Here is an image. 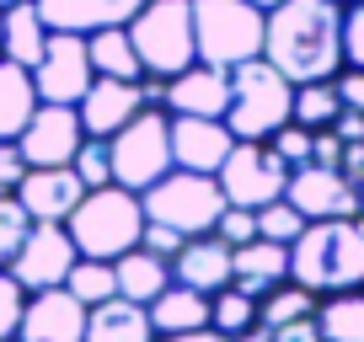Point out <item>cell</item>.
I'll return each mask as SVG.
<instances>
[{"label":"cell","instance_id":"1","mask_svg":"<svg viewBox=\"0 0 364 342\" xmlns=\"http://www.w3.org/2000/svg\"><path fill=\"white\" fill-rule=\"evenodd\" d=\"M262 59L295 86L332 80L343 70V0H279L268 11Z\"/></svg>","mask_w":364,"mask_h":342},{"label":"cell","instance_id":"2","mask_svg":"<svg viewBox=\"0 0 364 342\" xmlns=\"http://www.w3.org/2000/svg\"><path fill=\"white\" fill-rule=\"evenodd\" d=\"M289 278L321 299L364 289V219H311L289 246Z\"/></svg>","mask_w":364,"mask_h":342},{"label":"cell","instance_id":"3","mask_svg":"<svg viewBox=\"0 0 364 342\" xmlns=\"http://www.w3.org/2000/svg\"><path fill=\"white\" fill-rule=\"evenodd\" d=\"M65 230H70L80 257L118 263V257L134 251L139 236H145V204H139V193H129V187H118V182L91 187L75 204V214L65 219Z\"/></svg>","mask_w":364,"mask_h":342},{"label":"cell","instance_id":"4","mask_svg":"<svg viewBox=\"0 0 364 342\" xmlns=\"http://www.w3.org/2000/svg\"><path fill=\"white\" fill-rule=\"evenodd\" d=\"M295 113V80H284L268 59H247L230 70V107L225 128L236 139H273Z\"/></svg>","mask_w":364,"mask_h":342},{"label":"cell","instance_id":"5","mask_svg":"<svg viewBox=\"0 0 364 342\" xmlns=\"http://www.w3.org/2000/svg\"><path fill=\"white\" fill-rule=\"evenodd\" d=\"M268 11L252 0H193V43L198 59L215 70H236L262 54Z\"/></svg>","mask_w":364,"mask_h":342},{"label":"cell","instance_id":"6","mask_svg":"<svg viewBox=\"0 0 364 342\" xmlns=\"http://www.w3.org/2000/svg\"><path fill=\"white\" fill-rule=\"evenodd\" d=\"M129 38H134V54L145 65V75L171 80L198 59L193 43V0H145L129 22Z\"/></svg>","mask_w":364,"mask_h":342},{"label":"cell","instance_id":"7","mask_svg":"<svg viewBox=\"0 0 364 342\" xmlns=\"http://www.w3.org/2000/svg\"><path fill=\"white\" fill-rule=\"evenodd\" d=\"M139 204H145V219H161V225L182 230V236H209L220 225V214L230 209L220 177H209V171H177V166L161 182H150L139 193Z\"/></svg>","mask_w":364,"mask_h":342},{"label":"cell","instance_id":"8","mask_svg":"<svg viewBox=\"0 0 364 342\" xmlns=\"http://www.w3.org/2000/svg\"><path fill=\"white\" fill-rule=\"evenodd\" d=\"M107 155H113V182L129 193H145L150 182H161L171 171V113L145 107L139 118H129L107 139Z\"/></svg>","mask_w":364,"mask_h":342},{"label":"cell","instance_id":"9","mask_svg":"<svg viewBox=\"0 0 364 342\" xmlns=\"http://www.w3.org/2000/svg\"><path fill=\"white\" fill-rule=\"evenodd\" d=\"M225 187L230 209H262L273 198H284L289 187V160L268 145V139H236V150L225 155V166L215 171Z\"/></svg>","mask_w":364,"mask_h":342},{"label":"cell","instance_id":"10","mask_svg":"<svg viewBox=\"0 0 364 342\" xmlns=\"http://www.w3.org/2000/svg\"><path fill=\"white\" fill-rule=\"evenodd\" d=\"M91 54H86V33H54L43 48V59L33 65V86H38V102H59V107H75L80 96L91 92Z\"/></svg>","mask_w":364,"mask_h":342},{"label":"cell","instance_id":"11","mask_svg":"<svg viewBox=\"0 0 364 342\" xmlns=\"http://www.w3.org/2000/svg\"><path fill=\"white\" fill-rule=\"evenodd\" d=\"M284 198L306 219H353V214H359V187L348 182V171H343V166H316V160L295 166V171H289Z\"/></svg>","mask_w":364,"mask_h":342},{"label":"cell","instance_id":"12","mask_svg":"<svg viewBox=\"0 0 364 342\" xmlns=\"http://www.w3.org/2000/svg\"><path fill=\"white\" fill-rule=\"evenodd\" d=\"M75 241H70L65 225H33L22 241V251L11 257V273L16 284L27 289V294H38V289H59L70 278V267H75Z\"/></svg>","mask_w":364,"mask_h":342},{"label":"cell","instance_id":"13","mask_svg":"<svg viewBox=\"0 0 364 342\" xmlns=\"http://www.w3.org/2000/svg\"><path fill=\"white\" fill-rule=\"evenodd\" d=\"M80 139H86V128H80V113L75 107H59V102H38L33 123L16 134V150H22L27 166H70L80 150Z\"/></svg>","mask_w":364,"mask_h":342},{"label":"cell","instance_id":"14","mask_svg":"<svg viewBox=\"0 0 364 342\" xmlns=\"http://www.w3.org/2000/svg\"><path fill=\"white\" fill-rule=\"evenodd\" d=\"M145 107H150L145 80H107V75H97L91 92L75 102V113H80V128H86L91 139H113L118 128H124L129 118H139Z\"/></svg>","mask_w":364,"mask_h":342},{"label":"cell","instance_id":"15","mask_svg":"<svg viewBox=\"0 0 364 342\" xmlns=\"http://www.w3.org/2000/svg\"><path fill=\"white\" fill-rule=\"evenodd\" d=\"M16 342H86V305L65 284L38 289V294H27Z\"/></svg>","mask_w":364,"mask_h":342},{"label":"cell","instance_id":"16","mask_svg":"<svg viewBox=\"0 0 364 342\" xmlns=\"http://www.w3.org/2000/svg\"><path fill=\"white\" fill-rule=\"evenodd\" d=\"M16 198L33 214V225H65L75 204L86 198V182L75 177V166H27Z\"/></svg>","mask_w":364,"mask_h":342},{"label":"cell","instance_id":"17","mask_svg":"<svg viewBox=\"0 0 364 342\" xmlns=\"http://www.w3.org/2000/svg\"><path fill=\"white\" fill-rule=\"evenodd\" d=\"M161 107L177 113V118H225V107H230V70H215V65H204V59H193L182 75L166 80Z\"/></svg>","mask_w":364,"mask_h":342},{"label":"cell","instance_id":"18","mask_svg":"<svg viewBox=\"0 0 364 342\" xmlns=\"http://www.w3.org/2000/svg\"><path fill=\"white\" fill-rule=\"evenodd\" d=\"M230 150H236V134L225 128V118H177L171 113V166L177 171H209L215 177Z\"/></svg>","mask_w":364,"mask_h":342},{"label":"cell","instance_id":"19","mask_svg":"<svg viewBox=\"0 0 364 342\" xmlns=\"http://www.w3.org/2000/svg\"><path fill=\"white\" fill-rule=\"evenodd\" d=\"M230 278H236L230 246L215 230H209V236H188L182 251L171 257V284H188V289H198V294H220V289H230Z\"/></svg>","mask_w":364,"mask_h":342},{"label":"cell","instance_id":"20","mask_svg":"<svg viewBox=\"0 0 364 342\" xmlns=\"http://www.w3.org/2000/svg\"><path fill=\"white\" fill-rule=\"evenodd\" d=\"M48 38H54V27L43 22L38 0H11V6H0V59L33 70L38 59H43Z\"/></svg>","mask_w":364,"mask_h":342},{"label":"cell","instance_id":"21","mask_svg":"<svg viewBox=\"0 0 364 342\" xmlns=\"http://www.w3.org/2000/svg\"><path fill=\"white\" fill-rule=\"evenodd\" d=\"M145 0H38V11L54 33H97V27H129Z\"/></svg>","mask_w":364,"mask_h":342},{"label":"cell","instance_id":"22","mask_svg":"<svg viewBox=\"0 0 364 342\" xmlns=\"http://www.w3.org/2000/svg\"><path fill=\"white\" fill-rule=\"evenodd\" d=\"M230 267H236V278L230 284L247 289L252 299H262L268 289H279L289 278V246H279V241H247V246H230Z\"/></svg>","mask_w":364,"mask_h":342},{"label":"cell","instance_id":"23","mask_svg":"<svg viewBox=\"0 0 364 342\" xmlns=\"http://www.w3.org/2000/svg\"><path fill=\"white\" fill-rule=\"evenodd\" d=\"M86 342H156L150 305H134V299H124V294L91 305L86 310Z\"/></svg>","mask_w":364,"mask_h":342},{"label":"cell","instance_id":"24","mask_svg":"<svg viewBox=\"0 0 364 342\" xmlns=\"http://www.w3.org/2000/svg\"><path fill=\"white\" fill-rule=\"evenodd\" d=\"M150 326L156 337H182V331H204L209 326V294L188 284L161 289V299H150Z\"/></svg>","mask_w":364,"mask_h":342},{"label":"cell","instance_id":"25","mask_svg":"<svg viewBox=\"0 0 364 342\" xmlns=\"http://www.w3.org/2000/svg\"><path fill=\"white\" fill-rule=\"evenodd\" d=\"M113 267H118V294L134 299V305H150V299H161V289H171V263L145 246L124 251Z\"/></svg>","mask_w":364,"mask_h":342},{"label":"cell","instance_id":"26","mask_svg":"<svg viewBox=\"0 0 364 342\" xmlns=\"http://www.w3.org/2000/svg\"><path fill=\"white\" fill-rule=\"evenodd\" d=\"M86 54H91V70L107 80H145V65L134 54L129 27H97V33H86Z\"/></svg>","mask_w":364,"mask_h":342},{"label":"cell","instance_id":"27","mask_svg":"<svg viewBox=\"0 0 364 342\" xmlns=\"http://www.w3.org/2000/svg\"><path fill=\"white\" fill-rule=\"evenodd\" d=\"M38 113V86H33V70L0 59V139H16Z\"/></svg>","mask_w":364,"mask_h":342},{"label":"cell","instance_id":"28","mask_svg":"<svg viewBox=\"0 0 364 342\" xmlns=\"http://www.w3.org/2000/svg\"><path fill=\"white\" fill-rule=\"evenodd\" d=\"M316 326H321V342H364V289L327 294L316 305Z\"/></svg>","mask_w":364,"mask_h":342},{"label":"cell","instance_id":"29","mask_svg":"<svg viewBox=\"0 0 364 342\" xmlns=\"http://www.w3.org/2000/svg\"><path fill=\"white\" fill-rule=\"evenodd\" d=\"M316 305H321V294H311L306 284L284 278L279 289H268V294L257 299V321L273 331V326H284V321H306V316H316Z\"/></svg>","mask_w":364,"mask_h":342},{"label":"cell","instance_id":"30","mask_svg":"<svg viewBox=\"0 0 364 342\" xmlns=\"http://www.w3.org/2000/svg\"><path fill=\"white\" fill-rule=\"evenodd\" d=\"M65 289L91 310V305H102V299H113V294H118V267H113V263H102V257H75V267H70Z\"/></svg>","mask_w":364,"mask_h":342},{"label":"cell","instance_id":"31","mask_svg":"<svg viewBox=\"0 0 364 342\" xmlns=\"http://www.w3.org/2000/svg\"><path fill=\"white\" fill-rule=\"evenodd\" d=\"M209 326L220 331V337H241V331L257 326V299L247 294V289H220V294H209Z\"/></svg>","mask_w":364,"mask_h":342},{"label":"cell","instance_id":"32","mask_svg":"<svg viewBox=\"0 0 364 342\" xmlns=\"http://www.w3.org/2000/svg\"><path fill=\"white\" fill-rule=\"evenodd\" d=\"M343 113L338 102V86L332 80H311V86H295V113H289V123L300 128H332Z\"/></svg>","mask_w":364,"mask_h":342},{"label":"cell","instance_id":"33","mask_svg":"<svg viewBox=\"0 0 364 342\" xmlns=\"http://www.w3.org/2000/svg\"><path fill=\"white\" fill-rule=\"evenodd\" d=\"M306 225H311V219L300 214L289 198H273V204L257 209V236H262V241H279V246H295Z\"/></svg>","mask_w":364,"mask_h":342},{"label":"cell","instance_id":"34","mask_svg":"<svg viewBox=\"0 0 364 342\" xmlns=\"http://www.w3.org/2000/svg\"><path fill=\"white\" fill-rule=\"evenodd\" d=\"M27 230H33V214L22 209L16 193H0V267H11V257L22 251Z\"/></svg>","mask_w":364,"mask_h":342},{"label":"cell","instance_id":"35","mask_svg":"<svg viewBox=\"0 0 364 342\" xmlns=\"http://www.w3.org/2000/svg\"><path fill=\"white\" fill-rule=\"evenodd\" d=\"M70 166H75V177L86 182V193H91V187H107V182H113V155H107V139H91V134H86Z\"/></svg>","mask_w":364,"mask_h":342},{"label":"cell","instance_id":"36","mask_svg":"<svg viewBox=\"0 0 364 342\" xmlns=\"http://www.w3.org/2000/svg\"><path fill=\"white\" fill-rule=\"evenodd\" d=\"M22 310H27V289L16 284V273H11V267H0V342H16Z\"/></svg>","mask_w":364,"mask_h":342},{"label":"cell","instance_id":"37","mask_svg":"<svg viewBox=\"0 0 364 342\" xmlns=\"http://www.w3.org/2000/svg\"><path fill=\"white\" fill-rule=\"evenodd\" d=\"M343 65L364 70V0H343Z\"/></svg>","mask_w":364,"mask_h":342},{"label":"cell","instance_id":"38","mask_svg":"<svg viewBox=\"0 0 364 342\" xmlns=\"http://www.w3.org/2000/svg\"><path fill=\"white\" fill-rule=\"evenodd\" d=\"M268 145H273V150H279V155L289 160V171H295V166H306V160H311V150H316V128L284 123V128H279V134L268 139Z\"/></svg>","mask_w":364,"mask_h":342},{"label":"cell","instance_id":"39","mask_svg":"<svg viewBox=\"0 0 364 342\" xmlns=\"http://www.w3.org/2000/svg\"><path fill=\"white\" fill-rule=\"evenodd\" d=\"M215 236L225 241V246H247V241H257V209H225L215 225Z\"/></svg>","mask_w":364,"mask_h":342},{"label":"cell","instance_id":"40","mask_svg":"<svg viewBox=\"0 0 364 342\" xmlns=\"http://www.w3.org/2000/svg\"><path fill=\"white\" fill-rule=\"evenodd\" d=\"M182 241H188L182 230L161 225V219H145V236H139V246H145V251H156V257H166V263H171V257L182 251Z\"/></svg>","mask_w":364,"mask_h":342},{"label":"cell","instance_id":"41","mask_svg":"<svg viewBox=\"0 0 364 342\" xmlns=\"http://www.w3.org/2000/svg\"><path fill=\"white\" fill-rule=\"evenodd\" d=\"M22 177H27V160L16 150V139H0V193H16Z\"/></svg>","mask_w":364,"mask_h":342},{"label":"cell","instance_id":"42","mask_svg":"<svg viewBox=\"0 0 364 342\" xmlns=\"http://www.w3.org/2000/svg\"><path fill=\"white\" fill-rule=\"evenodd\" d=\"M332 86H338V102H343V107L364 113V70H348V65H343L338 75H332Z\"/></svg>","mask_w":364,"mask_h":342},{"label":"cell","instance_id":"43","mask_svg":"<svg viewBox=\"0 0 364 342\" xmlns=\"http://www.w3.org/2000/svg\"><path fill=\"white\" fill-rule=\"evenodd\" d=\"M273 342H321V326H316V316L284 321V326H273Z\"/></svg>","mask_w":364,"mask_h":342},{"label":"cell","instance_id":"44","mask_svg":"<svg viewBox=\"0 0 364 342\" xmlns=\"http://www.w3.org/2000/svg\"><path fill=\"white\" fill-rule=\"evenodd\" d=\"M332 134H338L343 145H364V113L343 107V113H338V123H332Z\"/></svg>","mask_w":364,"mask_h":342},{"label":"cell","instance_id":"45","mask_svg":"<svg viewBox=\"0 0 364 342\" xmlns=\"http://www.w3.org/2000/svg\"><path fill=\"white\" fill-rule=\"evenodd\" d=\"M156 342H230V337H220L215 326H204V331H182V337H156Z\"/></svg>","mask_w":364,"mask_h":342},{"label":"cell","instance_id":"46","mask_svg":"<svg viewBox=\"0 0 364 342\" xmlns=\"http://www.w3.org/2000/svg\"><path fill=\"white\" fill-rule=\"evenodd\" d=\"M230 342H273V331H268V326H262V321H257V326H252V331H241V337H230Z\"/></svg>","mask_w":364,"mask_h":342},{"label":"cell","instance_id":"47","mask_svg":"<svg viewBox=\"0 0 364 342\" xmlns=\"http://www.w3.org/2000/svg\"><path fill=\"white\" fill-rule=\"evenodd\" d=\"M252 6H262V11H273V6H279V0H252Z\"/></svg>","mask_w":364,"mask_h":342},{"label":"cell","instance_id":"48","mask_svg":"<svg viewBox=\"0 0 364 342\" xmlns=\"http://www.w3.org/2000/svg\"><path fill=\"white\" fill-rule=\"evenodd\" d=\"M359 219H364V187H359Z\"/></svg>","mask_w":364,"mask_h":342},{"label":"cell","instance_id":"49","mask_svg":"<svg viewBox=\"0 0 364 342\" xmlns=\"http://www.w3.org/2000/svg\"><path fill=\"white\" fill-rule=\"evenodd\" d=\"M0 6H11V0H0Z\"/></svg>","mask_w":364,"mask_h":342}]
</instances>
